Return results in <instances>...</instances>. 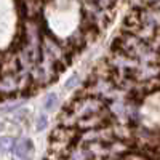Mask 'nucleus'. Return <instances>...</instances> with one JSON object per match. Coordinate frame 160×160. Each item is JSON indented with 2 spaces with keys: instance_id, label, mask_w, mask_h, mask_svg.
I'll use <instances>...</instances> for the list:
<instances>
[{
  "instance_id": "f257e3e1",
  "label": "nucleus",
  "mask_w": 160,
  "mask_h": 160,
  "mask_svg": "<svg viewBox=\"0 0 160 160\" xmlns=\"http://www.w3.org/2000/svg\"><path fill=\"white\" fill-rule=\"evenodd\" d=\"M55 101H56V95H50V99L45 102V108L47 109H51V106L55 104Z\"/></svg>"
}]
</instances>
